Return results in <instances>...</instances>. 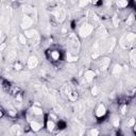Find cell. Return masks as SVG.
Returning <instances> with one entry per match:
<instances>
[{
	"label": "cell",
	"instance_id": "cell-1",
	"mask_svg": "<svg viewBox=\"0 0 136 136\" xmlns=\"http://www.w3.org/2000/svg\"><path fill=\"white\" fill-rule=\"evenodd\" d=\"M67 47H68V51L69 53L77 55L80 50V41L79 38L77 37L76 34H70L68 36V41H67Z\"/></svg>",
	"mask_w": 136,
	"mask_h": 136
},
{
	"label": "cell",
	"instance_id": "cell-2",
	"mask_svg": "<svg viewBox=\"0 0 136 136\" xmlns=\"http://www.w3.org/2000/svg\"><path fill=\"white\" fill-rule=\"evenodd\" d=\"M136 39V34L133 32H129L122 35V37L120 38V46L123 49H129L131 46L134 44V41Z\"/></svg>",
	"mask_w": 136,
	"mask_h": 136
},
{
	"label": "cell",
	"instance_id": "cell-3",
	"mask_svg": "<svg viewBox=\"0 0 136 136\" xmlns=\"http://www.w3.org/2000/svg\"><path fill=\"white\" fill-rule=\"evenodd\" d=\"M94 30V27L90 24H84L82 27L80 28V36L81 37H87L89 34H91V32Z\"/></svg>",
	"mask_w": 136,
	"mask_h": 136
},
{
	"label": "cell",
	"instance_id": "cell-4",
	"mask_svg": "<svg viewBox=\"0 0 136 136\" xmlns=\"http://www.w3.org/2000/svg\"><path fill=\"white\" fill-rule=\"evenodd\" d=\"M53 15L55 16V18L58 19L60 23H62L66 17V11L63 8H58L53 11Z\"/></svg>",
	"mask_w": 136,
	"mask_h": 136
},
{
	"label": "cell",
	"instance_id": "cell-5",
	"mask_svg": "<svg viewBox=\"0 0 136 136\" xmlns=\"http://www.w3.org/2000/svg\"><path fill=\"white\" fill-rule=\"evenodd\" d=\"M32 24H33V19H32L31 17L28 15V14H24V16H23V23H21V28L28 30V29L32 26Z\"/></svg>",
	"mask_w": 136,
	"mask_h": 136
},
{
	"label": "cell",
	"instance_id": "cell-6",
	"mask_svg": "<svg viewBox=\"0 0 136 136\" xmlns=\"http://www.w3.org/2000/svg\"><path fill=\"white\" fill-rule=\"evenodd\" d=\"M38 65V60L36 56H30L28 60V67L30 69H34L36 68Z\"/></svg>",
	"mask_w": 136,
	"mask_h": 136
},
{
	"label": "cell",
	"instance_id": "cell-7",
	"mask_svg": "<svg viewBox=\"0 0 136 136\" xmlns=\"http://www.w3.org/2000/svg\"><path fill=\"white\" fill-rule=\"evenodd\" d=\"M75 110L79 114L84 113V111H85V103L83 101H77V102H75Z\"/></svg>",
	"mask_w": 136,
	"mask_h": 136
},
{
	"label": "cell",
	"instance_id": "cell-8",
	"mask_svg": "<svg viewBox=\"0 0 136 136\" xmlns=\"http://www.w3.org/2000/svg\"><path fill=\"white\" fill-rule=\"evenodd\" d=\"M121 72H122V67H121V65H119V64H116V65L114 66V68H113L112 75L114 77H116V78H119V76L121 75Z\"/></svg>",
	"mask_w": 136,
	"mask_h": 136
},
{
	"label": "cell",
	"instance_id": "cell-9",
	"mask_svg": "<svg viewBox=\"0 0 136 136\" xmlns=\"http://www.w3.org/2000/svg\"><path fill=\"white\" fill-rule=\"evenodd\" d=\"M24 36L28 38H33V37H37L38 36V33L36 30H34V29H31V30H26L24 32Z\"/></svg>",
	"mask_w": 136,
	"mask_h": 136
},
{
	"label": "cell",
	"instance_id": "cell-10",
	"mask_svg": "<svg viewBox=\"0 0 136 136\" xmlns=\"http://www.w3.org/2000/svg\"><path fill=\"white\" fill-rule=\"evenodd\" d=\"M110 63H111V61H110V59L108 58H104L102 60V62H101V65H100V69L102 71H104L107 69L108 67V65H110Z\"/></svg>",
	"mask_w": 136,
	"mask_h": 136
},
{
	"label": "cell",
	"instance_id": "cell-11",
	"mask_svg": "<svg viewBox=\"0 0 136 136\" xmlns=\"http://www.w3.org/2000/svg\"><path fill=\"white\" fill-rule=\"evenodd\" d=\"M106 113V110H105V106L103 104H100L98 107V110L96 111V115L98 116V117H102V116H104Z\"/></svg>",
	"mask_w": 136,
	"mask_h": 136
},
{
	"label": "cell",
	"instance_id": "cell-12",
	"mask_svg": "<svg viewBox=\"0 0 136 136\" xmlns=\"http://www.w3.org/2000/svg\"><path fill=\"white\" fill-rule=\"evenodd\" d=\"M17 58V52L15 50H10L8 52V55H6V59H8L9 62H13L15 61Z\"/></svg>",
	"mask_w": 136,
	"mask_h": 136
},
{
	"label": "cell",
	"instance_id": "cell-13",
	"mask_svg": "<svg viewBox=\"0 0 136 136\" xmlns=\"http://www.w3.org/2000/svg\"><path fill=\"white\" fill-rule=\"evenodd\" d=\"M130 62L133 67H136V49H133L130 52Z\"/></svg>",
	"mask_w": 136,
	"mask_h": 136
},
{
	"label": "cell",
	"instance_id": "cell-14",
	"mask_svg": "<svg viewBox=\"0 0 136 136\" xmlns=\"http://www.w3.org/2000/svg\"><path fill=\"white\" fill-rule=\"evenodd\" d=\"M94 77H95V72H94L93 70H86V71H85L84 78H85V80H86V81L90 82V81L94 79Z\"/></svg>",
	"mask_w": 136,
	"mask_h": 136
},
{
	"label": "cell",
	"instance_id": "cell-15",
	"mask_svg": "<svg viewBox=\"0 0 136 136\" xmlns=\"http://www.w3.org/2000/svg\"><path fill=\"white\" fill-rule=\"evenodd\" d=\"M11 133L13 135H20L21 133V128L19 127V125H17V124H15V125H13V127L11 128Z\"/></svg>",
	"mask_w": 136,
	"mask_h": 136
},
{
	"label": "cell",
	"instance_id": "cell-16",
	"mask_svg": "<svg viewBox=\"0 0 136 136\" xmlns=\"http://www.w3.org/2000/svg\"><path fill=\"white\" fill-rule=\"evenodd\" d=\"M115 45H116V38L112 37L110 41V43H108V46H107V52H112Z\"/></svg>",
	"mask_w": 136,
	"mask_h": 136
},
{
	"label": "cell",
	"instance_id": "cell-17",
	"mask_svg": "<svg viewBox=\"0 0 136 136\" xmlns=\"http://www.w3.org/2000/svg\"><path fill=\"white\" fill-rule=\"evenodd\" d=\"M31 128L34 132H37V131L41 130V123L36 122V121H31Z\"/></svg>",
	"mask_w": 136,
	"mask_h": 136
},
{
	"label": "cell",
	"instance_id": "cell-18",
	"mask_svg": "<svg viewBox=\"0 0 136 136\" xmlns=\"http://www.w3.org/2000/svg\"><path fill=\"white\" fill-rule=\"evenodd\" d=\"M98 33L100 34V36H102V38H104V37H105L106 34H107V31H106V29L104 28V26H100V27H99Z\"/></svg>",
	"mask_w": 136,
	"mask_h": 136
},
{
	"label": "cell",
	"instance_id": "cell-19",
	"mask_svg": "<svg viewBox=\"0 0 136 136\" xmlns=\"http://www.w3.org/2000/svg\"><path fill=\"white\" fill-rule=\"evenodd\" d=\"M128 0H117V2H116V4H117L119 8H125V6H128Z\"/></svg>",
	"mask_w": 136,
	"mask_h": 136
},
{
	"label": "cell",
	"instance_id": "cell-20",
	"mask_svg": "<svg viewBox=\"0 0 136 136\" xmlns=\"http://www.w3.org/2000/svg\"><path fill=\"white\" fill-rule=\"evenodd\" d=\"M68 98H69V100H71V101H77V98H78V94L71 90L70 93L68 94Z\"/></svg>",
	"mask_w": 136,
	"mask_h": 136
},
{
	"label": "cell",
	"instance_id": "cell-21",
	"mask_svg": "<svg viewBox=\"0 0 136 136\" xmlns=\"http://www.w3.org/2000/svg\"><path fill=\"white\" fill-rule=\"evenodd\" d=\"M33 113L35 114V115H38V116H41L43 115V110H41V107H38V106H33Z\"/></svg>",
	"mask_w": 136,
	"mask_h": 136
},
{
	"label": "cell",
	"instance_id": "cell-22",
	"mask_svg": "<svg viewBox=\"0 0 136 136\" xmlns=\"http://www.w3.org/2000/svg\"><path fill=\"white\" fill-rule=\"evenodd\" d=\"M78 60V58H77V55H73V54L71 53H67V61L68 62H73V61H77Z\"/></svg>",
	"mask_w": 136,
	"mask_h": 136
},
{
	"label": "cell",
	"instance_id": "cell-23",
	"mask_svg": "<svg viewBox=\"0 0 136 136\" xmlns=\"http://www.w3.org/2000/svg\"><path fill=\"white\" fill-rule=\"evenodd\" d=\"M18 39H19V41H20L23 45H26L27 44V39H26V36L24 35V34H20V35L18 36Z\"/></svg>",
	"mask_w": 136,
	"mask_h": 136
},
{
	"label": "cell",
	"instance_id": "cell-24",
	"mask_svg": "<svg viewBox=\"0 0 136 136\" xmlns=\"http://www.w3.org/2000/svg\"><path fill=\"white\" fill-rule=\"evenodd\" d=\"M113 24H114V26H115V27H118V26H119V20H118V16L116 15V14H114V16H113Z\"/></svg>",
	"mask_w": 136,
	"mask_h": 136
},
{
	"label": "cell",
	"instance_id": "cell-25",
	"mask_svg": "<svg viewBox=\"0 0 136 136\" xmlns=\"http://www.w3.org/2000/svg\"><path fill=\"white\" fill-rule=\"evenodd\" d=\"M99 54H100V50H93V52H91V59H97L99 56Z\"/></svg>",
	"mask_w": 136,
	"mask_h": 136
},
{
	"label": "cell",
	"instance_id": "cell-26",
	"mask_svg": "<svg viewBox=\"0 0 136 136\" xmlns=\"http://www.w3.org/2000/svg\"><path fill=\"white\" fill-rule=\"evenodd\" d=\"M47 128H48L49 131H52L53 129H54V122H53V121L49 120L48 122H47Z\"/></svg>",
	"mask_w": 136,
	"mask_h": 136
},
{
	"label": "cell",
	"instance_id": "cell-27",
	"mask_svg": "<svg viewBox=\"0 0 136 136\" xmlns=\"http://www.w3.org/2000/svg\"><path fill=\"white\" fill-rule=\"evenodd\" d=\"M51 58H52L53 60H59V59H60V53H59L58 51H53V52H51Z\"/></svg>",
	"mask_w": 136,
	"mask_h": 136
},
{
	"label": "cell",
	"instance_id": "cell-28",
	"mask_svg": "<svg viewBox=\"0 0 136 136\" xmlns=\"http://www.w3.org/2000/svg\"><path fill=\"white\" fill-rule=\"evenodd\" d=\"M133 20H134V15L133 14H131L130 16H129V18H128V20H127V26H131V24L133 23Z\"/></svg>",
	"mask_w": 136,
	"mask_h": 136
},
{
	"label": "cell",
	"instance_id": "cell-29",
	"mask_svg": "<svg viewBox=\"0 0 136 136\" xmlns=\"http://www.w3.org/2000/svg\"><path fill=\"white\" fill-rule=\"evenodd\" d=\"M98 93H99L98 87H97V86H94V87L91 88V95H93V96H97Z\"/></svg>",
	"mask_w": 136,
	"mask_h": 136
},
{
	"label": "cell",
	"instance_id": "cell-30",
	"mask_svg": "<svg viewBox=\"0 0 136 136\" xmlns=\"http://www.w3.org/2000/svg\"><path fill=\"white\" fill-rule=\"evenodd\" d=\"M87 3H88V0H80V2H79V6H80V8H84Z\"/></svg>",
	"mask_w": 136,
	"mask_h": 136
},
{
	"label": "cell",
	"instance_id": "cell-31",
	"mask_svg": "<svg viewBox=\"0 0 136 136\" xmlns=\"http://www.w3.org/2000/svg\"><path fill=\"white\" fill-rule=\"evenodd\" d=\"M134 93H135V88H134V87H132V88H128V90H127V95L132 96V95H134Z\"/></svg>",
	"mask_w": 136,
	"mask_h": 136
},
{
	"label": "cell",
	"instance_id": "cell-32",
	"mask_svg": "<svg viewBox=\"0 0 136 136\" xmlns=\"http://www.w3.org/2000/svg\"><path fill=\"white\" fill-rule=\"evenodd\" d=\"M91 19H93V20L95 21V23H99V17L97 16V14L94 13L93 15H91Z\"/></svg>",
	"mask_w": 136,
	"mask_h": 136
},
{
	"label": "cell",
	"instance_id": "cell-33",
	"mask_svg": "<svg viewBox=\"0 0 136 136\" xmlns=\"http://www.w3.org/2000/svg\"><path fill=\"white\" fill-rule=\"evenodd\" d=\"M113 122H114V125H115V127H118V125H119V122H120V121H119V118L115 117V118H114V121H113Z\"/></svg>",
	"mask_w": 136,
	"mask_h": 136
},
{
	"label": "cell",
	"instance_id": "cell-34",
	"mask_svg": "<svg viewBox=\"0 0 136 136\" xmlns=\"http://www.w3.org/2000/svg\"><path fill=\"white\" fill-rule=\"evenodd\" d=\"M129 127H133V125H135V119L134 118H132V119H130V121H129L128 123Z\"/></svg>",
	"mask_w": 136,
	"mask_h": 136
},
{
	"label": "cell",
	"instance_id": "cell-35",
	"mask_svg": "<svg viewBox=\"0 0 136 136\" xmlns=\"http://www.w3.org/2000/svg\"><path fill=\"white\" fill-rule=\"evenodd\" d=\"M14 67H15L16 70H20V69H21V64L20 63H16Z\"/></svg>",
	"mask_w": 136,
	"mask_h": 136
},
{
	"label": "cell",
	"instance_id": "cell-36",
	"mask_svg": "<svg viewBox=\"0 0 136 136\" xmlns=\"http://www.w3.org/2000/svg\"><path fill=\"white\" fill-rule=\"evenodd\" d=\"M99 134V132H98V130H91L90 131V135H98Z\"/></svg>",
	"mask_w": 136,
	"mask_h": 136
},
{
	"label": "cell",
	"instance_id": "cell-37",
	"mask_svg": "<svg viewBox=\"0 0 136 136\" xmlns=\"http://www.w3.org/2000/svg\"><path fill=\"white\" fill-rule=\"evenodd\" d=\"M125 112H127V105H123L122 107H121V113L125 114Z\"/></svg>",
	"mask_w": 136,
	"mask_h": 136
},
{
	"label": "cell",
	"instance_id": "cell-38",
	"mask_svg": "<svg viewBox=\"0 0 136 136\" xmlns=\"http://www.w3.org/2000/svg\"><path fill=\"white\" fill-rule=\"evenodd\" d=\"M4 48H6V44H2L1 47H0V50L3 51V50H4Z\"/></svg>",
	"mask_w": 136,
	"mask_h": 136
},
{
	"label": "cell",
	"instance_id": "cell-39",
	"mask_svg": "<svg viewBox=\"0 0 136 136\" xmlns=\"http://www.w3.org/2000/svg\"><path fill=\"white\" fill-rule=\"evenodd\" d=\"M10 114H11L12 116H14V115H15V112H13V111H11V112H10Z\"/></svg>",
	"mask_w": 136,
	"mask_h": 136
},
{
	"label": "cell",
	"instance_id": "cell-40",
	"mask_svg": "<svg viewBox=\"0 0 136 136\" xmlns=\"http://www.w3.org/2000/svg\"><path fill=\"white\" fill-rule=\"evenodd\" d=\"M134 129H135V131H136V124H135V128Z\"/></svg>",
	"mask_w": 136,
	"mask_h": 136
},
{
	"label": "cell",
	"instance_id": "cell-41",
	"mask_svg": "<svg viewBox=\"0 0 136 136\" xmlns=\"http://www.w3.org/2000/svg\"><path fill=\"white\" fill-rule=\"evenodd\" d=\"M46 1H50V0H46Z\"/></svg>",
	"mask_w": 136,
	"mask_h": 136
}]
</instances>
